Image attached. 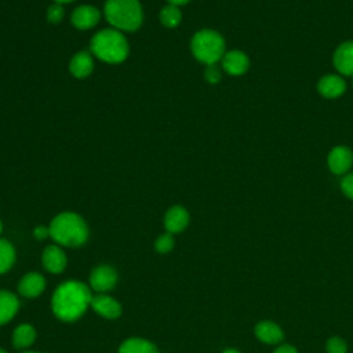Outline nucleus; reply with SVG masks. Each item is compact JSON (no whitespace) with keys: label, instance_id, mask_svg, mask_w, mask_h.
I'll list each match as a JSON object with an SVG mask.
<instances>
[{"label":"nucleus","instance_id":"obj_12","mask_svg":"<svg viewBox=\"0 0 353 353\" xmlns=\"http://www.w3.org/2000/svg\"><path fill=\"white\" fill-rule=\"evenodd\" d=\"M188 223H189V212L181 205L171 207L164 216L165 230L171 234L185 230Z\"/></svg>","mask_w":353,"mask_h":353},{"label":"nucleus","instance_id":"obj_28","mask_svg":"<svg viewBox=\"0 0 353 353\" xmlns=\"http://www.w3.org/2000/svg\"><path fill=\"white\" fill-rule=\"evenodd\" d=\"M33 234H34V237H36L37 240H44V239H47V237L50 236V228L37 226V228L34 229Z\"/></svg>","mask_w":353,"mask_h":353},{"label":"nucleus","instance_id":"obj_22","mask_svg":"<svg viewBox=\"0 0 353 353\" xmlns=\"http://www.w3.org/2000/svg\"><path fill=\"white\" fill-rule=\"evenodd\" d=\"M160 21L167 28H175L181 22V11L178 6L168 4L160 11Z\"/></svg>","mask_w":353,"mask_h":353},{"label":"nucleus","instance_id":"obj_31","mask_svg":"<svg viewBox=\"0 0 353 353\" xmlns=\"http://www.w3.org/2000/svg\"><path fill=\"white\" fill-rule=\"evenodd\" d=\"M222 353H240L237 349H225Z\"/></svg>","mask_w":353,"mask_h":353},{"label":"nucleus","instance_id":"obj_3","mask_svg":"<svg viewBox=\"0 0 353 353\" xmlns=\"http://www.w3.org/2000/svg\"><path fill=\"white\" fill-rule=\"evenodd\" d=\"M94 55L109 63L123 62L128 55V43L116 29H105L98 32L90 44Z\"/></svg>","mask_w":353,"mask_h":353},{"label":"nucleus","instance_id":"obj_17","mask_svg":"<svg viewBox=\"0 0 353 353\" xmlns=\"http://www.w3.org/2000/svg\"><path fill=\"white\" fill-rule=\"evenodd\" d=\"M19 309V299L15 294L0 290V325L7 324L14 319Z\"/></svg>","mask_w":353,"mask_h":353},{"label":"nucleus","instance_id":"obj_13","mask_svg":"<svg viewBox=\"0 0 353 353\" xmlns=\"http://www.w3.org/2000/svg\"><path fill=\"white\" fill-rule=\"evenodd\" d=\"M254 332H255V336L261 342H265V343H269V345L280 343L284 339V332L280 328V325L273 323V321H269V320L259 321L255 325Z\"/></svg>","mask_w":353,"mask_h":353},{"label":"nucleus","instance_id":"obj_8","mask_svg":"<svg viewBox=\"0 0 353 353\" xmlns=\"http://www.w3.org/2000/svg\"><path fill=\"white\" fill-rule=\"evenodd\" d=\"M91 309H94V312H97L99 316L109 320L119 319L123 312L121 305L108 294L94 295L91 301Z\"/></svg>","mask_w":353,"mask_h":353},{"label":"nucleus","instance_id":"obj_27","mask_svg":"<svg viewBox=\"0 0 353 353\" xmlns=\"http://www.w3.org/2000/svg\"><path fill=\"white\" fill-rule=\"evenodd\" d=\"M341 188H342V192L353 200V172L347 174L343 176L342 182H341Z\"/></svg>","mask_w":353,"mask_h":353},{"label":"nucleus","instance_id":"obj_16","mask_svg":"<svg viewBox=\"0 0 353 353\" xmlns=\"http://www.w3.org/2000/svg\"><path fill=\"white\" fill-rule=\"evenodd\" d=\"M317 90L325 98H336L345 92L346 84L341 76L327 74L323 79H320Z\"/></svg>","mask_w":353,"mask_h":353},{"label":"nucleus","instance_id":"obj_2","mask_svg":"<svg viewBox=\"0 0 353 353\" xmlns=\"http://www.w3.org/2000/svg\"><path fill=\"white\" fill-rule=\"evenodd\" d=\"M50 237L63 247H80L88 239V226L79 214L61 212L50 223Z\"/></svg>","mask_w":353,"mask_h":353},{"label":"nucleus","instance_id":"obj_15","mask_svg":"<svg viewBox=\"0 0 353 353\" xmlns=\"http://www.w3.org/2000/svg\"><path fill=\"white\" fill-rule=\"evenodd\" d=\"M99 11L92 6H80L72 14V22L77 29H90L99 21Z\"/></svg>","mask_w":353,"mask_h":353},{"label":"nucleus","instance_id":"obj_6","mask_svg":"<svg viewBox=\"0 0 353 353\" xmlns=\"http://www.w3.org/2000/svg\"><path fill=\"white\" fill-rule=\"evenodd\" d=\"M117 284V272L110 265H99L90 274V288L97 294H106Z\"/></svg>","mask_w":353,"mask_h":353},{"label":"nucleus","instance_id":"obj_34","mask_svg":"<svg viewBox=\"0 0 353 353\" xmlns=\"http://www.w3.org/2000/svg\"><path fill=\"white\" fill-rule=\"evenodd\" d=\"M22 353H41V352H22Z\"/></svg>","mask_w":353,"mask_h":353},{"label":"nucleus","instance_id":"obj_4","mask_svg":"<svg viewBox=\"0 0 353 353\" xmlns=\"http://www.w3.org/2000/svg\"><path fill=\"white\" fill-rule=\"evenodd\" d=\"M105 17L112 26L127 32L137 30L143 18L138 0H108Z\"/></svg>","mask_w":353,"mask_h":353},{"label":"nucleus","instance_id":"obj_29","mask_svg":"<svg viewBox=\"0 0 353 353\" xmlns=\"http://www.w3.org/2000/svg\"><path fill=\"white\" fill-rule=\"evenodd\" d=\"M273 353H298V350L291 345H281Z\"/></svg>","mask_w":353,"mask_h":353},{"label":"nucleus","instance_id":"obj_32","mask_svg":"<svg viewBox=\"0 0 353 353\" xmlns=\"http://www.w3.org/2000/svg\"><path fill=\"white\" fill-rule=\"evenodd\" d=\"M58 4H62V3H69V1H73V0H55Z\"/></svg>","mask_w":353,"mask_h":353},{"label":"nucleus","instance_id":"obj_5","mask_svg":"<svg viewBox=\"0 0 353 353\" xmlns=\"http://www.w3.org/2000/svg\"><path fill=\"white\" fill-rule=\"evenodd\" d=\"M193 55L205 65L216 63L225 55V41L222 36L211 29L197 32L190 43Z\"/></svg>","mask_w":353,"mask_h":353},{"label":"nucleus","instance_id":"obj_7","mask_svg":"<svg viewBox=\"0 0 353 353\" xmlns=\"http://www.w3.org/2000/svg\"><path fill=\"white\" fill-rule=\"evenodd\" d=\"M41 263L47 272L52 274H58L65 270L68 259L63 250L59 245L51 244L44 248L41 254Z\"/></svg>","mask_w":353,"mask_h":353},{"label":"nucleus","instance_id":"obj_23","mask_svg":"<svg viewBox=\"0 0 353 353\" xmlns=\"http://www.w3.org/2000/svg\"><path fill=\"white\" fill-rule=\"evenodd\" d=\"M154 248L159 254H167L174 248V237L171 233H164L159 236L154 241Z\"/></svg>","mask_w":353,"mask_h":353},{"label":"nucleus","instance_id":"obj_33","mask_svg":"<svg viewBox=\"0 0 353 353\" xmlns=\"http://www.w3.org/2000/svg\"><path fill=\"white\" fill-rule=\"evenodd\" d=\"M1 230H3V223H1V221H0V233H1Z\"/></svg>","mask_w":353,"mask_h":353},{"label":"nucleus","instance_id":"obj_35","mask_svg":"<svg viewBox=\"0 0 353 353\" xmlns=\"http://www.w3.org/2000/svg\"><path fill=\"white\" fill-rule=\"evenodd\" d=\"M0 353H7V352H6V350H3V349L0 347Z\"/></svg>","mask_w":353,"mask_h":353},{"label":"nucleus","instance_id":"obj_30","mask_svg":"<svg viewBox=\"0 0 353 353\" xmlns=\"http://www.w3.org/2000/svg\"><path fill=\"white\" fill-rule=\"evenodd\" d=\"M170 4H175V6H181V4H185L188 3L189 0H168Z\"/></svg>","mask_w":353,"mask_h":353},{"label":"nucleus","instance_id":"obj_25","mask_svg":"<svg viewBox=\"0 0 353 353\" xmlns=\"http://www.w3.org/2000/svg\"><path fill=\"white\" fill-rule=\"evenodd\" d=\"M63 18V8L61 4H52L47 10V19L52 23H58Z\"/></svg>","mask_w":353,"mask_h":353},{"label":"nucleus","instance_id":"obj_11","mask_svg":"<svg viewBox=\"0 0 353 353\" xmlns=\"http://www.w3.org/2000/svg\"><path fill=\"white\" fill-rule=\"evenodd\" d=\"M222 66L229 74L240 76L247 72L250 61L244 52L239 50H232L222 57Z\"/></svg>","mask_w":353,"mask_h":353},{"label":"nucleus","instance_id":"obj_10","mask_svg":"<svg viewBox=\"0 0 353 353\" xmlns=\"http://www.w3.org/2000/svg\"><path fill=\"white\" fill-rule=\"evenodd\" d=\"M44 290H46V279L37 272H30L23 274V277L19 280V284H18V292L23 298H36L41 295Z\"/></svg>","mask_w":353,"mask_h":353},{"label":"nucleus","instance_id":"obj_19","mask_svg":"<svg viewBox=\"0 0 353 353\" xmlns=\"http://www.w3.org/2000/svg\"><path fill=\"white\" fill-rule=\"evenodd\" d=\"M119 353H159L156 345L143 338H128L119 346Z\"/></svg>","mask_w":353,"mask_h":353},{"label":"nucleus","instance_id":"obj_9","mask_svg":"<svg viewBox=\"0 0 353 353\" xmlns=\"http://www.w3.org/2000/svg\"><path fill=\"white\" fill-rule=\"evenodd\" d=\"M328 168L336 175L346 174L353 164V153L346 146H336L328 154Z\"/></svg>","mask_w":353,"mask_h":353},{"label":"nucleus","instance_id":"obj_1","mask_svg":"<svg viewBox=\"0 0 353 353\" xmlns=\"http://www.w3.org/2000/svg\"><path fill=\"white\" fill-rule=\"evenodd\" d=\"M92 290L77 280L61 283L51 298V309L62 321L79 320L88 307H91Z\"/></svg>","mask_w":353,"mask_h":353},{"label":"nucleus","instance_id":"obj_21","mask_svg":"<svg viewBox=\"0 0 353 353\" xmlns=\"http://www.w3.org/2000/svg\"><path fill=\"white\" fill-rule=\"evenodd\" d=\"M15 262V248L14 245L4 240L0 239V274L8 272Z\"/></svg>","mask_w":353,"mask_h":353},{"label":"nucleus","instance_id":"obj_18","mask_svg":"<svg viewBox=\"0 0 353 353\" xmlns=\"http://www.w3.org/2000/svg\"><path fill=\"white\" fill-rule=\"evenodd\" d=\"M92 68H94V61H92V57L88 51L77 52L70 59V63H69L70 73L77 79L87 77L92 72Z\"/></svg>","mask_w":353,"mask_h":353},{"label":"nucleus","instance_id":"obj_20","mask_svg":"<svg viewBox=\"0 0 353 353\" xmlns=\"http://www.w3.org/2000/svg\"><path fill=\"white\" fill-rule=\"evenodd\" d=\"M36 339V330L30 324H21L12 332V346L15 349H26L33 345Z\"/></svg>","mask_w":353,"mask_h":353},{"label":"nucleus","instance_id":"obj_26","mask_svg":"<svg viewBox=\"0 0 353 353\" xmlns=\"http://www.w3.org/2000/svg\"><path fill=\"white\" fill-rule=\"evenodd\" d=\"M204 77L208 83L211 84H215L221 80V72L216 66V63H212V65H207V69H205V73H204Z\"/></svg>","mask_w":353,"mask_h":353},{"label":"nucleus","instance_id":"obj_14","mask_svg":"<svg viewBox=\"0 0 353 353\" xmlns=\"http://www.w3.org/2000/svg\"><path fill=\"white\" fill-rule=\"evenodd\" d=\"M336 70L346 76H353V41L342 43L334 54Z\"/></svg>","mask_w":353,"mask_h":353},{"label":"nucleus","instance_id":"obj_24","mask_svg":"<svg viewBox=\"0 0 353 353\" xmlns=\"http://www.w3.org/2000/svg\"><path fill=\"white\" fill-rule=\"evenodd\" d=\"M325 350L327 353H347V346L342 338L332 336L327 341Z\"/></svg>","mask_w":353,"mask_h":353}]
</instances>
